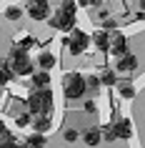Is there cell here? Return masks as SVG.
<instances>
[{
	"instance_id": "1",
	"label": "cell",
	"mask_w": 145,
	"mask_h": 148,
	"mask_svg": "<svg viewBox=\"0 0 145 148\" xmlns=\"http://www.w3.org/2000/svg\"><path fill=\"white\" fill-rule=\"evenodd\" d=\"M10 65L15 75H33V60L28 58V50H20L18 45L10 50Z\"/></svg>"
},
{
	"instance_id": "2",
	"label": "cell",
	"mask_w": 145,
	"mask_h": 148,
	"mask_svg": "<svg viewBox=\"0 0 145 148\" xmlns=\"http://www.w3.org/2000/svg\"><path fill=\"white\" fill-rule=\"evenodd\" d=\"M63 88H65V98H83L85 90H88V78L80 73H70L63 83Z\"/></svg>"
},
{
	"instance_id": "3",
	"label": "cell",
	"mask_w": 145,
	"mask_h": 148,
	"mask_svg": "<svg viewBox=\"0 0 145 148\" xmlns=\"http://www.w3.org/2000/svg\"><path fill=\"white\" fill-rule=\"evenodd\" d=\"M90 35H85L83 30H78V28H73L70 30V35L65 38V45H68V50L73 55H83L85 50H88V45H90Z\"/></svg>"
},
{
	"instance_id": "4",
	"label": "cell",
	"mask_w": 145,
	"mask_h": 148,
	"mask_svg": "<svg viewBox=\"0 0 145 148\" xmlns=\"http://www.w3.org/2000/svg\"><path fill=\"white\" fill-rule=\"evenodd\" d=\"M130 133H133V128H130V121H128V118H118V121H113L110 125H105V128H103V136H105V140L130 138Z\"/></svg>"
},
{
	"instance_id": "5",
	"label": "cell",
	"mask_w": 145,
	"mask_h": 148,
	"mask_svg": "<svg viewBox=\"0 0 145 148\" xmlns=\"http://www.w3.org/2000/svg\"><path fill=\"white\" fill-rule=\"evenodd\" d=\"M48 23L53 25L55 30H63V33H70L73 28H75V15L73 13H68V10H55L53 18H48Z\"/></svg>"
},
{
	"instance_id": "6",
	"label": "cell",
	"mask_w": 145,
	"mask_h": 148,
	"mask_svg": "<svg viewBox=\"0 0 145 148\" xmlns=\"http://www.w3.org/2000/svg\"><path fill=\"white\" fill-rule=\"evenodd\" d=\"M28 110H30V113H35V116H43V113H48L45 101H43V93H40V90L30 93V98H28Z\"/></svg>"
},
{
	"instance_id": "7",
	"label": "cell",
	"mask_w": 145,
	"mask_h": 148,
	"mask_svg": "<svg viewBox=\"0 0 145 148\" xmlns=\"http://www.w3.org/2000/svg\"><path fill=\"white\" fill-rule=\"evenodd\" d=\"M28 13H30V18H35V20H45V18L50 15V8H48L45 0H40V3H28Z\"/></svg>"
},
{
	"instance_id": "8",
	"label": "cell",
	"mask_w": 145,
	"mask_h": 148,
	"mask_svg": "<svg viewBox=\"0 0 145 148\" xmlns=\"http://www.w3.org/2000/svg\"><path fill=\"white\" fill-rule=\"evenodd\" d=\"M113 53L118 58H123V55L128 53V38L123 33H118V30H113Z\"/></svg>"
},
{
	"instance_id": "9",
	"label": "cell",
	"mask_w": 145,
	"mask_h": 148,
	"mask_svg": "<svg viewBox=\"0 0 145 148\" xmlns=\"http://www.w3.org/2000/svg\"><path fill=\"white\" fill-rule=\"evenodd\" d=\"M93 40H95V48L98 50H110L113 48V35H108L105 30H95Z\"/></svg>"
},
{
	"instance_id": "10",
	"label": "cell",
	"mask_w": 145,
	"mask_h": 148,
	"mask_svg": "<svg viewBox=\"0 0 145 148\" xmlns=\"http://www.w3.org/2000/svg\"><path fill=\"white\" fill-rule=\"evenodd\" d=\"M135 65H138V60H135V55H130V53H125L120 60H118V70H123V73L135 70Z\"/></svg>"
},
{
	"instance_id": "11",
	"label": "cell",
	"mask_w": 145,
	"mask_h": 148,
	"mask_svg": "<svg viewBox=\"0 0 145 148\" xmlns=\"http://www.w3.org/2000/svg\"><path fill=\"white\" fill-rule=\"evenodd\" d=\"M100 140H103V131H100V128L93 125V128L85 131V143H88V146H98Z\"/></svg>"
},
{
	"instance_id": "12",
	"label": "cell",
	"mask_w": 145,
	"mask_h": 148,
	"mask_svg": "<svg viewBox=\"0 0 145 148\" xmlns=\"http://www.w3.org/2000/svg\"><path fill=\"white\" fill-rule=\"evenodd\" d=\"M33 125H35V131H40V133H45L50 125H53V121L48 118V113H43V116H38L35 121H33Z\"/></svg>"
},
{
	"instance_id": "13",
	"label": "cell",
	"mask_w": 145,
	"mask_h": 148,
	"mask_svg": "<svg viewBox=\"0 0 145 148\" xmlns=\"http://www.w3.org/2000/svg\"><path fill=\"white\" fill-rule=\"evenodd\" d=\"M25 143H28V148H43V146H45V138H43V133H40V131H35L30 138H25Z\"/></svg>"
},
{
	"instance_id": "14",
	"label": "cell",
	"mask_w": 145,
	"mask_h": 148,
	"mask_svg": "<svg viewBox=\"0 0 145 148\" xmlns=\"http://www.w3.org/2000/svg\"><path fill=\"white\" fill-rule=\"evenodd\" d=\"M38 63H40V68H43V70H50V68L55 65V55H53V53H40Z\"/></svg>"
},
{
	"instance_id": "15",
	"label": "cell",
	"mask_w": 145,
	"mask_h": 148,
	"mask_svg": "<svg viewBox=\"0 0 145 148\" xmlns=\"http://www.w3.org/2000/svg\"><path fill=\"white\" fill-rule=\"evenodd\" d=\"M33 83H35V88H48V83H50L48 70H43V73H35V75H33Z\"/></svg>"
},
{
	"instance_id": "16",
	"label": "cell",
	"mask_w": 145,
	"mask_h": 148,
	"mask_svg": "<svg viewBox=\"0 0 145 148\" xmlns=\"http://www.w3.org/2000/svg\"><path fill=\"white\" fill-rule=\"evenodd\" d=\"M100 78H103V86H115V80H118V78H115V70H110V68L103 70Z\"/></svg>"
},
{
	"instance_id": "17",
	"label": "cell",
	"mask_w": 145,
	"mask_h": 148,
	"mask_svg": "<svg viewBox=\"0 0 145 148\" xmlns=\"http://www.w3.org/2000/svg\"><path fill=\"white\" fill-rule=\"evenodd\" d=\"M33 45H35V38H30V35H23V38H20V43H18V48H20V50H30Z\"/></svg>"
},
{
	"instance_id": "18",
	"label": "cell",
	"mask_w": 145,
	"mask_h": 148,
	"mask_svg": "<svg viewBox=\"0 0 145 148\" xmlns=\"http://www.w3.org/2000/svg\"><path fill=\"white\" fill-rule=\"evenodd\" d=\"M100 86H103V78H100V75H90V78H88V88H90V90H95V93H98Z\"/></svg>"
},
{
	"instance_id": "19",
	"label": "cell",
	"mask_w": 145,
	"mask_h": 148,
	"mask_svg": "<svg viewBox=\"0 0 145 148\" xmlns=\"http://www.w3.org/2000/svg\"><path fill=\"white\" fill-rule=\"evenodd\" d=\"M13 75H15V70H13V65H8V63H3V83H8L10 78H13Z\"/></svg>"
},
{
	"instance_id": "20",
	"label": "cell",
	"mask_w": 145,
	"mask_h": 148,
	"mask_svg": "<svg viewBox=\"0 0 145 148\" xmlns=\"http://www.w3.org/2000/svg\"><path fill=\"white\" fill-rule=\"evenodd\" d=\"M40 93H43V101H45V108H48V113H50V108H53V93H50L48 88H40Z\"/></svg>"
},
{
	"instance_id": "21",
	"label": "cell",
	"mask_w": 145,
	"mask_h": 148,
	"mask_svg": "<svg viewBox=\"0 0 145 148\" xmlns=\"http://www.w3.org/2000/svg\"><path fill=\"white\" fill-rule=\"evenodd\" d=\"M120 95L123 98H133V95H135V88L128 86V83H120Z\"/></svg>"
},
{
	"instance_id": "22",
	"label": "cell",
	"mask_w": 145,
	"mask_h": 148,
	"mask_svg": "<svg viewBox=\"0 0 145 148\" xmlns=\"http://www.w3.org/2000/svg\"><path fill=\"white\" fill-rule=\"evenodd\" d=\"M78 138H80V131H78V128H68V131H65V140H68V143H75Z\"/></svg>"
},
{
	"instance_id": "23",
	"label": "cell",
	"mask_w": 145,
	"mask_h": 148,
	"mask_svg": "<svg viewBox=\"0 0 145 148\" xmlns=\"http://www.w3.org/2000/svg\"><path fill=\"white\" fill-rule=\"evenodd\" d=\"M20 15H23V10H20V8H8V10H5V18H8V20H18Z\"/></svg>"
},
{
	"instance_id": "24",
	"label": "cell",
	"mask_w": 145,
	"mask_h": 148,
	"mask_svg": "<svg viewBox=\"0 0 145 148\" xmlns=\"http://www.w3.org/2000/svg\"><path fill=\"white\" fill-rule=\"evenodd\" d=\"M63 10H68V13H73V15H75L78 3H75V0H65V3H63Z\"/></svg>"
},
{
	"instance_id": "25",
	"label": "cell",
	"mask_w": 145,
	"mask_h": 148,
	"mask_svg": "<svg viewBox=\"0 0 145 148\" xmlns=\"http://www.w3.org/2000/svg\"><path fill=\"white\" fill-rule=\"evenodd\" d=\"M100 23H103V28H105V30H115V20H113L110 15H108V18H103Z\"/></svg>"
},
{
	"instance_id": "26",
	"label": "cell",
	"mask_w": 145,
	"mask_h": 148,
	"mask_svg": "<svg viewBox=\"0 0 145 148\" xmlns=\"http://www.w3.org/2000/svg\"><path fill=\"white\" fill-rule=\"evenodd\" d=\"M15 123H18V125H28V123H30V116H28V113H20Z\"/></svg>"
},
{
	"instance_id": "27",
	"label": "cell",
	"mask_w": 145,
	"mask_h": 148,
	"mask_svg": "<svg viewBox=\"0 0 145 148\" xmlns=\"http://www.w3.org/2000/svg\"><path fill=\"white\" fill-rule=\"evenodd\" d=\"M85 113H95V101H85Z\"/></svg>"
},
{
	"instance_id": "28",
	"label": "cell",
	"mask_w": 145,
	"mask_h": 148,
	"mask_svg": "<svg viewBox=\"0 0 145 148\" xmlns=\"http://www.w3.org/2000/svg\"><path fill=\"white\" fill-rule=\"evenodd\" d=\"M78 5H80V8H88V5H90V0H78Z\"/></svg>"
},
{
	"instance_id": "29",
	"label": "cell",
	"mask_w": 145,
	"mask_h": 148,
	"mask_svg": "<svg viewBox=\"0 0 145 148\" xmlns=\"http://www.w3.org/2000/svg\"><path fill=\"white\" fill-rule=\"evenodd\" d=\"M138 20H143V23H145V10L143 8H140V13H138Z\"/></svg>"
},
{
	"instance_id": "30",
	"label": "cell",
	"mask_w": 145,
	"mask_h": 148,
	"mask_svg": "<svg viewBox=\"0 0 145 148\" xmlns=\"http://www.w3.org/2000/svg\"><path fill=\"white\" fill-rule=\"evenodd\" d=\"M100 3H103V0H90V5H100Z\"/></svg>"
},
{
	"instance_id": "31",
	"label": "cell",
	"mask_w": 145,
	"mask_h": 148,
	"mask_svg": "<svg viewBox=\"0 0 145 148\" xmlns=\"http://www.w3.org/2000/svg\"><path fill=\"white\" fill-rule=\"evenodd\" d=\"M140 8H143V10H145V0H140Z\"/></svg>"
},
{
	"instance_id": "32",
	"label": "cell",
	"mask_w": 145,
	"mask_h": 148,
	"mask_svg": "<svg viewBox=\"0 0 145 148\" xmlns=\"http://www.w3.org/2000/svg\"><path fill=\"white\" fill-rule=\"evenodd\" d=\"M28 3H40V0H28Z\"/></svg>"
}]
</instances>
